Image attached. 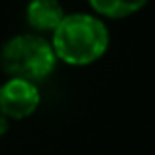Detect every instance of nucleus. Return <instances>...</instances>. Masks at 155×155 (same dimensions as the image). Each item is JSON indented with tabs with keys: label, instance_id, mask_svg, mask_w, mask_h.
Listing matches in <instances>:
<instances>
[{
	"label": "nucleus",
	"instance_id": "obj_1",
	"mask_svg": "<svg viewBox=\"0 0 155 155\" xmlns=\"http://www.w3.org/2000/svg\"><path fill=\"white\" fill-rule=\"evenodd\" d=\"M49 43L61 61L69 65H88L106 53L110 34L102 18L88 12H73L65 14L53 30Z\"/></svg>",
	"mask_w": 155,
	"mask_h": 155
},
{
	"label": "nucleus",
	"instance_id": "obj_2",
	"mask_svg": "<svg viewBox=\"0 0 155 155\" xmlns=\"http://www.w3.org/2000/svg\"><path fill=\"white\" fill-rule=\"evenodd\" d=\"M57 57L49 39L39 34H18L0 49V65L12 79L43 81L55 69Z\"/></svg>",
	"mask_w": 155,
	"mask_h": 155
},
{
	"label": "nucleus",
	"instance_id": "obj_3",
	"mask_svg": "<svg viewBox=\"0 0 155 155\" xmlns=\"http://www.w3.org/2000/svg\"><path fill=\"white\" fill-rule=\"evenodd\" d=\"M39 104L38 84L24 79H8L0 84V114L6 118H26Z\"/></svg>",
	"mask_w": 155,
	"mask_h": 155
},
{
	"label": "nucleus",
	"instance_id": "obj_4",
	"mask_svg": "<svg viewBox=\"0 0 155 155\" xmlns=\"http://www.w3.org/2000/svg\"><path fill=\"white\" fill-rule=\"evenodd\" d=\"M65 18V10L55 0H34L26 8V20L31 28L39 31L55 30L59 22Z\"/></svg>",
	"mask_w": 155,
	"mask_h": 155
},
{
	"label": "nucleus",
	"instance_id": "obj_5",
	"mask_svg": "<svg viewBox=\"0 0 155 155\" xmlns=\"http://www.w3.org/2000/svg\"><path fill=\"white\" fill-rule=\"evenodd\" d=\"M143 0H136V2H128V0H92L91 8L100 16H108V18H126V16L137 12L143 8Z\"/></svg>",
	"mask_w": 155,
	"mask_h": 155
},
{
	"label": "nucleus",
	"instance_id": "obj_6",
	"mask_svg": "<svg viewBox=\"0 0 155 155\" xmlns=\"http://www.w3.org/2000/svg\"><path fill=\"white\" fill-rule=\"evenodd\" d=\"M6 120H8V118L4 116V114H0V134H4L8 130V122Z\"/></svg>",
	"mask_w": 155,
	"mask_h": 155
}]
</instances>
